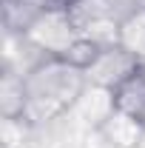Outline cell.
<instances>
[{
  "mask_svg": "<svg viewBox=\"0 0 145 148\" xmlns=\"http://www.w3.org/2000/svg\"><path fill=\"white\" fill-rule=\"evenodd\" d=\"M137 69H140V57H134L131 51H125L120 43H114V46H105L100 51V57L94 60V66L85 71V77H88V83H94L97 88L117 91L131 74H137Z\"/></svg>",
  "mask_w": 145,
  "mask_h": 148,
  "instance_id": "3",
  "label": "cell"
},
{
  "mask_svg": "<svg viewBox=\"0 0 145 148\" xmlns=\"http://www.w3.org/2000/svg\"><path fill=\"white\" fill-rule=\"evenodd\" d=\"M26 80H23V71H12L6 69L3 74V86H0V108H3V117L9 123H23V114H26Z\"/></svg>",
  "mask_w": 145,
  "mask_h": 148,
  "instance_id": "4",
  "label": "cell"
},
{
  "mask_svg": "<svg viewBox=\"0 0 145 148\" xmlns=\"http://www.w3.org/2000/svg\"><path fill=\"white\" fill-rule=\"evenodd\" d=\"M20 37L31 43L43 57H63L71 49V43L80 37V32L71 23L66 6H49L26 26V32Z\"/></svg>",
  "mask_w": 145,
  "mask_h": 148,
  "instance_id": "2",
  "label": "cell"
},
{
  "mask_svg": "<svg viewBox=\"0 0 145 148\" xmlns=\"http://www.w3.org/2000/svg\"><path fill=\"white\" fill-rule=\"evenodd\" d=\"M117 43L134 57H145V12H134L125 20H120Z\"/></svg>",
  "mask_w": 145,
  "mask_h": 148,
  "instance_id": "5",
  "label": "cell"
},
{
  "mask_svg": "<svg viewBox=\"0 0 145 148\" xmlns=\"http://www.w3.org/2000/svg\"><path fill=\"white\" fill-rule=\"evenodd\" d=\"M26 80V114L23 123L43 125L63 117L74 108V103L83 97L88 77L83 69H74L63 57H43L29 71H23Z\"/></svg>",
  "mask_w": 145,
  "mask_h": 148,
  "instance_id": "1",
  "label": "cell"
}]
</instances>
